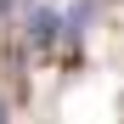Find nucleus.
<instances>
[{
  "label": "nucleus",
  "instance_id": "1",
  "mask_svg": "<svg viewBox=\"0 0 124 124\" xmlns=\"http://www.w3.org/2000/svg\"><path fill=\"white\" fill-rule=\"evenodd\" d=\"M23 39L34 51H51L56 39H62V11H51V6H34L28 17H23Z\"/></svg>",
  "mask_w": 124,
  "mask_h": 124
},
{
  "label": "nucleus",
  "instance_id": "2",
  "mask_svg": "<svg viewBox=\"0 0 124 124\" xmlns=\"http://www.w3.org/2000/svg\"><path fill=\"white\" fill-rule=\"evenodd\" d=\"M0 124H11V101L6 96H0Z\"/></svg>",
  "mask_w": 124,
  "mask_h": 124
},
{
  "label": "nucleus",
  "instance_id": "3",
  "mask_svg": "<svg viewBox=\"0 0 124 124\" xmlns=\"http://www.w3.org/2000/svg\"><path fill=\"white\" fill-rule=\"evenodd\" d=\"M6 11H11V0H0V17H6Z\"/></svg>",
  "mask_w": 124,
  "mask_h": 124
}]
</instances>
